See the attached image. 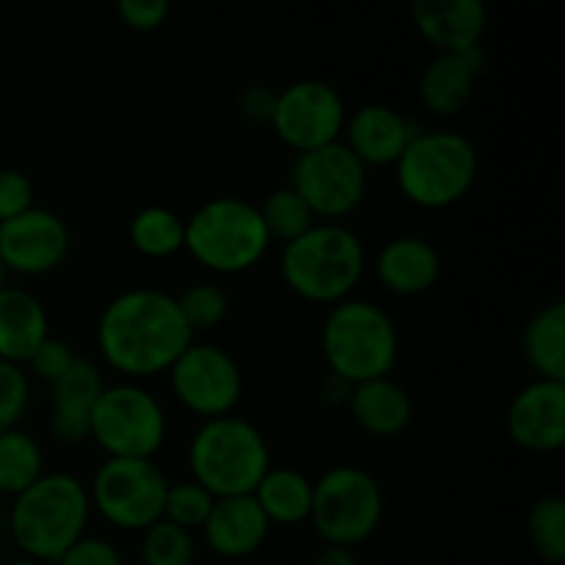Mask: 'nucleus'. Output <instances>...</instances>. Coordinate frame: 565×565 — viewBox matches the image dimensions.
<instances>
[{"instance_id":"nucleus-1","label":"nucleus","mask_w":565,"mask_h":565,"mask_svg":"<svg viewBox=\"0 0 565 565\" xmlns=\"http://www.w3.org/2000/svg\"><path fill=\"white\" fill-rule=\"evenodd\" d=\"M191 342L193 331L182 320L177 298L158 287L119 292L99 315V353L108 367L130 379L169 373Z\"/></svg>"},{"instance_id":"nucleus-2","label":"nucleus","mask_w":565,"mask_h":565,"mask_svg":"<svg viewBox=\"0 0 565 565\" xmlns=\"http://www.w3.org/2000/svg\"><path fill=\"white\" fill-rule=\"evenodd\" d=\"M88 516L92 500L86 486L70 472H44L14 497L11 539L25 557L53 565L86 535Z\"/></svg>"},{"instance_id":"nucleus-3","label":"nucleus","mask_w":565,"mask_h":565,"mask_svg":"<svg viewBox=\"0 0 565 565\" xmlns=\"http://www.w3.org/2000/svg\"><path fill=\"white\" fill-rule=\"evenodd\" d=\"M329 373L351 386L386 379L401 353L395 320L379 303L345 298L329 309L320 329Z\"/></svg>"},{"instance_id":"nucleus-4","label":"nucleus","mask_w":565,"mask_h":565,"mask_svg":"<svg viewBox=\"0 0 565 565\" xmlns=\"http://www.w3.org/2000/svg\"><path fill=\"white\" fill-rule=\"evenodd\" d=\"M364 243L342 224H315L281 248V279L296 296L312 303H334L351 298L364 276Z\"/></svg>"},{"instance_id":"nucleus-5","label":"nucleus","mask_w":565,"mask_h":565,"mask_svg":"<svg viewBox=\"0 0 565 565\" xmlns=\"http://www.w3.org/2000/svg\"><path fill=\"white\" fill-rule=\"evenodd\" d=\"M191 480L221 497L254 494L259 480L270 469V450L263 430L248 419L226 417L204 419L188 447Z\"/></svg>"},{"instance_id":"nucleus-6","label":"nucleus","mask_w":565,"mask_h":565,"mask_svg":"<svg viewBox=\"0 0 565 565\" xmlns=\"http://www.w3.org/2000/svg\"><path fill=\"white\" fill-rule=\"evenodd\" d=\"M478 169V149L456 130H419L395 163L397 188L423 210L461 202L472 191Z\"/></svg>"},{"instance_id":"nucleus-7","label":"nucleus","mask_w":565,"mask_h":565,"mask_svg":"<svg viewBox=\"0 0 565 565\" xmlns=\"http://www.w3.org/2000/svg\"><path fill=\"white\" fill-rule=\"evenodd\" d=\"M268 246L263 215L248 199H210L185 221V248L213 274H243L265 257Z\"/></svg>"},{"instance_id":"nucleus-8","label":"nucleus","mask_w":565,"mask_h":565,"mask_svg":"<svg viewBox=\"0 0 565 565\" xmlns=\"http://www.w3.org/2000/svg\"><path fill=\"white\" fill-rule=\"evenodd\" d=\"M384 516V494L379 480L364 469L340 463L323 472L318 483H312V522L315 533L329 546H353L373 539Z\"/></svg>"},{"instance_id":"nucleus-9","label":"nucleus","mask_w":565,"mask_h":565,"mask_svg":"<svg viewBox=\"0 0 565 565\" xmlns=\"http://www.w3.org/2000/svg\"><path fill=\"white\" fill-rule=\"evenodd\" d=\"M166 412L158 397L138 384L105 386L92 408V436L108 458L152 461L166 441Z\"/></svg>"},{"instance_id":"nucleus-10","label":"nucleus","mask_w":565,"mask_h":565,"mask_svg":"<svg viewBox=\"0 0 565 565\" xmlns=\"http://www.w3.org/2000/svg\"><path fill=\"white\" fill-rule=\"evenodd\" d=\"M166 480L163 469L143 458H108L99 463L88 486L92 511L121 530H147L163 519Z\"/></svg>"},{"instance_id":"nucleus-11","label":"nucleus","mask_w":565,"mask_h":565,"mask_svg":"<svg viewBox=\"0 0 565 565\" xmlns=\"http://www.w3.org/2000/svg\"><path fill=\"white\" fill-rule=\"evenodd\" d=\"M290 188L309 204L315 218L337 224L367 196V169L342 141L301 152L292 163Z\"/></svg>"},{"instance_id":"nucleus-12","label":"nucleus","mask_w":565,"mask_h":565,"mask_svg":"<svg viewBox=\"0 0 565 565\" xmlns=\"http://www.w3.org/2000/svg\"><path fill=\"white\" fill-rule=\"evenodd\" d=\"M169 381L180 406L204 419L232 414L243 395L241 364L213 342H191L169 367Z\"/></svg>"},{"instance_id":"nucleus-13","label":"nucleus","mask_w":565,"mask_h":565,"mask_svg":"<svg viewBox=\"0 0 565 565\" xmlns=\"http://www.w3.org/2000/svg\"><path fill=\"white\" fill-rule=\"evenodd\" d=\"M345 119V99L331 83L296 81L276 92L270 127L287 147L301 154L340 141Z\"/></svg>"},{"instance_id":"nucleus-14","label":"nucleus","mask_w":565,"mask_h":565,"mask_svg":"<svg viewBox=\"0 0 565 565\" xmlns=\"http://www.w3.org/2000/svg\"><path fill=\"white\" fill-rule=\"evenodd\" d=\"M70 226L53 210L31 207L0 221V263L20 276H44L61 268L70 254Z\"/></svg>"},{"instance_id":"nucleus-15","label":"nucleus","mask_w":565,"mask_h":565,"mask_svg":"<svg viewBox=\"0 0 565 565\" xmlns=\"http://www.w3.org/2000/svg\"><path fill=\"white\" fill-rule=\"evenodd\" d=\"M508 436L530 452H557L565 445V384L533 381L508 406Z\"/></svg>"},{"instance_id":"nucleus-16","label":"nucleus","mask_w":565,"mask_h":565,"mask_svg":"<svg viewBox=\"0 0 565 565\" xmlns=\"http://www.w3.org/2000/svg\"><path fill=\"white\" fill-rule=\"evenodd\" d=\"M342 132H345L342 143L356 154L364 169H370V166H395L419 130L392 105L370 103L348 116Z\"/></svg>"},{"instance_id":"nucleus-17","label":"nucleus","mask_w":565,"mask_h":565,"mask_svg":"<svg viewBox=\"0 0 565 565\" xmlns=\"http://www.w3.org/2000/svg\"><path fill=\"white\" fill-rule=\"evenodd\" d=\"M103 370L92 359H77L70 373L50 386V434L64 445L92 436V408L105 390Z\"/></svg>"},{"instance_id":"nucleus-18","label":"nucleus","mask_w":565,"mask_h":565,"mask_svg":"<svg viewBox=\"0 0 565 565\" xmlns=\"http://www.w3.org/2000/svg\"><path fill=\"white\" fill-rule=\"evenodd\" d=\"M412 20L419 36L439 53H467L480 47L489 11L480 0H417Z\"/></svg>"},{"instance_id":"nucleus-19","label":"nucleus","mask_w":565,"mask_h":565,"mask_svg":"<svg viewBox=\"0 0 565 565\" xmlns=\"http://www.w3.org/2000/svg\"><path fill=\"white\" fill-rule=\"evenodd\" d=\"M268 530L270 522L265 519L254 494H243L215 500L202 533L215 555L226 557V561H241V557L254 555L265 544Z\"/></svg>"},{"instance_id":"nucleus-20","label":"nucleus","mask_w":565,"mask_h":565,"mask_svg":"<svg viewBox=\"0 0 565 565\" xmlns=\"http://www.w3.org/2000/svg\"><path fill=\"white\" fill-rule=\"evenodd\" d=\"M486 70L483 47L467 53H439L419 75V99L436 116H452L469 103L472 86Z\"/></svg>"},{"instance_id":"nucleus-21","label":"nucleus","mask_w":565,"mask_h":565,"mask_svg":"<svg viewBox=\"0 0 565 565\" xmlns=\"http://www.w3.org/2000/svg\"><path fill=\"white\" fill-rule=\"evenodd\" d=\"M375 276L395 296H423L439 281L441 257L425 237H395L381 246Z\"/></svg>"},{"instance_id":"nucleus-22","label":"nucleus","mask_w":565,"mask_h":565,"mask_svg":"<svg viewBox=\"0 0 565 565\" xmlns=\"http://www.w3.org/2000/svg\"><path fill=\"white\" fill-rule=\"evenodd\" d=\"M47 337L50 320L44 303L22 287H0V359L28 364Z\"/></svg>"},{"instance_id":"nucleus-23","label":"nucleus","mask_w":565,"mask_h":565,"mask_svg":"<svg viewBox=\"0 0 565 565\" xmlns=\"http://www.w3.org/2000/svg\"><path fill=\"white\" fill-rule=\"evenodd\" d=\"M348 408H351L359 428L370 436H379V439L403 434L414 417L412 395L390 375L353 386Z\"/></svg>"},{"instance_id":"nucleus-24","label":"nucleus","mask_w":565,"mask_h":565,"mask_svg":"<svg viewBox=\"0 0 565 565\" xmlns=\"http://www.w3.org/2000/svg\"><path fill=\"white\" fill-rule=\"evenodd\" d=\"M254 500L270 524H301L312 511V480L298 469L270 467L254 489Z\"/></svg>"},{"instance_id":"nucleus-25","label":"nucleus","mask_w":565,"mask_h":565,"mask_svg":"<svg viewBox=\"0 0 565 565\" xmlns=\"http://www.w3.org/2000/svg\"><path fill=\"white\" fill-rule=\"evenodd\" d=\"M524 356L544 381L565 384V303H546L524 329Z\"/></svg>"},{"instance_id":"nucleus-26","label":"nucleus","mask_w":565,"mask_h":565,"mask_svg":"<svg viewBox=\"0 0 565 565\" xmlns=\"http://www.w3.org/2000/svg\"><path fill=\"white\" fill-rule=\"evenodd\" d=\"M130 243L149 259L174 257L185 248V221L169 207H143L130 221Z\"/></svg>"},{"instance_id":"nucleus-27","label":"nucleus","mask_w":565,"mask_h":565,"mask_svg":"<svg viewBox=\"0 0 565 565\" xmlns=\"http://www.w3.org/2000/svg\"><path fill=\"white\" fill-rule=\"evenodd\" d=\"M44 475L42 447L20 428L0 430V494H22Z\"/></svg>"},{"instance_id":"nucleus-28","label":"nucleus","mask_w":565,"mask_h":565,"mask_svg":"<svg viewBox=\"0 0 565 565\" xmlns=\"http://www.w3.org/2000/svg\"><path fill=\"white\" fill-rule=\"evenodd\" d=\"M259 215H263L265 232H268L270 241H279L285 246L318 224L309 204L290 185L268 193V199L259 204Z\"/></svg>"},{"instance_id":"nucleus-29","label":"nucleus","mask_w":565,"mask_h":565,"mask_svg":"<svg viewBox=\"0 0 565 565\" xmlns=\"http://www.w3.org/2000/svg\"><path fill=\"white\" fill-rule=\"evenodd\" d=\"M527 535L533 550L546 563L565 561V502L561 497H544L533 505L527 519Z\"/></svg>"},{"instance_id":"nucleus-30","label":"nucleus","mask_w":565,"mask_h":565,"mask_svg":"<svg viewBox=\"0 0 565 565\" xmlns=\"http://www.w3.org/2000/svg\"><path fill=\"white\" fill-rule=\"evenodd\" d=\"M141 561L143 565H193L196 541L188 530L160 519L152 527L143 530Z\"/></svg>"},{"instance_id":"nucleus-31","label":"nucleus","mask_w":565,"mask_h":565,"mask_svg":"<svg viewBox=\"0 0 565 565\" xmlns=\"http://www.w3.org/2000/svg\"><path fill=\"white\" fill-rule=\"evenodd\" d=\"M177 307H180L188 329L196 334V331H210L224 323L226 312H230V296L215 281H196V285L185 287L182 296H177Z\"/></svg>"},{"instance_id":"nucleus-32","label":"nucleus","mask_w":565,"mask_h":565,"mask_svg":"<svg viewBox=\"0 0 565 565\" xmlns=\"http://www.w3.org/2000/svg\"><path fill=\"white\" fill-rule=\"evenodd\" d=\"M215 497L207 489L196 483V480H180V483H169L166 491L163 519L177 524L182 530H202L207 522L210 511H213Z\"/></svg>"},{"instance_id":"nucleus-33","label":"nucleus","mask_w":565,"mask_h":565,"mask_svg":"<svg viewBox=\"0 0 565 565\" xmlns=\"http://www.w3.org/2000/svg\"><path fill=\"white\" fill-rule=\"evenodd\" d=\"M31 401V381L22 364H11L0 359V430L17 428Z\"/></svg>"},{"instance_id":"nucleus-34","label":"nucleus","mask_w":565,"mask_h":565,"mask_svg":"<svg viewBox=\"0 0 565 565\" xmlns=\"http://www.w3.org/2000/svg\"><path fill=\"white\" fill-rule=\"evenodd\" d=\"M75 362H77V356H75V351H72L70 342L55 340V337H47V340H44L42 345L33 351V356L28 359L33 375L50 386L58 384V381L70 373V367Z\"/></svg>"},{"instance_id":"nucleus-35","label":"nucleus","mask_w":565,"mask_h":565,"mask_svg":"<svg viewBox=\"0 0 565 565\" xmlns=\"http://www.w3.org/2000/svg\"><path fill=\"white\" fill-rule=\"evenodd\" d=\"M33 196H36V191H33V182L25 171L0 169V221L17 218L25 210L36 207Z\"/></svg>"},{"instance_id":"nucleus-36","label":"nucleus","mask_w":565,"mask_h":565,"mask_svg":"<svg viewBox=\"0 0 565 565\" xmlns=\"http://www.w3.org/2000/svg\"><path fill=\"white\" fill-rule=\"evenodd\" d=\"M171 6L166 0H119L116 3V14L132 31H154L166 22Z\"/></svg>"},{"instance_id":"nucleus-37","label":"nucleus","mask_w":565,"mask_h":565,"mask_svg":"<svg viewBox=\"0 0 565 565\" xmlns=\"http://www.w3.org/2000/svg\"><path fill=\"white\" fill-rule=\"evenodd\" d=\"M55 565H121V555L110 541L83 535L70 546Z\"/></svg>"},{"instance_id":"nucleus-38","label":"nucleus","mask_w":565,"mask_h":565,"mask_svg":"<svg viewBox=\"0 0 565 565\" xmlns=\"http://www.w3.org/2000/svg\"><path fill=\"white\" fill-rule=\"evenodd\" d=\"M243 119L252 125H270L276 110V92L268 86H248L237 99Z\"/></svg>"},{"instance_id":"nucleus-39","label":"nucleus","mask_w":565,"mask_h":565,"mask_svg":"<svg viewBox=\"0 0 565 565\" xmlns=\"http://www.w3.org/2000/svg\"><path fill=\"white\" fill-rule=\"evenodd\" d=\"M351 390L353 386L348 384V381L329 373L323 379V384H320V397H323V403H329V406H342V403H348V397H351Z\"/></svg>"},{"instance_id":"nucleus-40","label":"nucleus","mask_w":565,"mask_h":565,"mask_svg":"<svg viewBox=\"0 0 565 565\" xmlns=\"http://www.w3.org/2000/svg\"><path fill=\"white\" fill-rule=\"evenodd\" d=\"M312 565H362L356 561L351 550H342V546H326L318 557H315Z\"/></svg>"},{"instance_id":"nucleus-41","label":"nucleus","mask_w":565,"mask_h":565,"mask_svg":"<svg viewBox=\"0 0 565 565\" xmlns=\"http://www.w3.org/2000/svg\"><path fill=\"white\" fill-rule=\"evenodd\" d=\"M6 565H47V563H39V561H31V557H20V561H11Z\"/></svg>"},{"instance_id":"nucleus-42","label":"nucleus","mask_w":565,"mask_h":565,"mask_svg":"<svg viewBox=\"0 0 565 565\" xmlns=\"http://www.w3.org/2000/svg\"><path fill=\"white\" fill-rule=\"evenodd\" d=\"M0 287H6V268H3V263H0Z\"/></svg>"}]
</instances>
